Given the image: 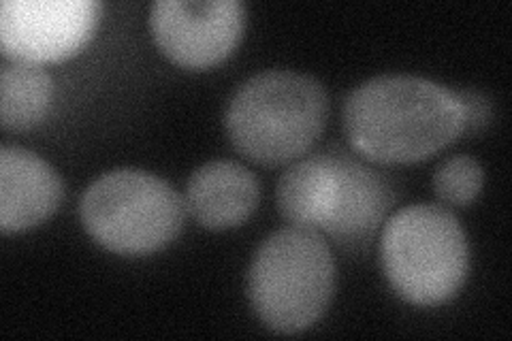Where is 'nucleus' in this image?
Returning <instances> with one entry per match:
<instances>
[{
  "mask_svg": "<svg viewBox=\"0 0 512 341\" xmlns=\"http://www.w3.org/2000/svg\"><path fill=\"white\" fill-rule=\"evenodd\" d=\"M344 131L361 156L406 165L434 156L466 133L459 92L416 75H380L350 92Z\"/></svg>",
  "mask_w": 512,
  "mask_h": 341,
  "instance_id": "1",
  "label": "nucleus"
},
{
  "mask_svg": "<svg viewBox=\"0 0 512 341\" xmlns=\"http://www.w3.org/2000/svg\"><path fill=\"white\" fill-rule=\"evenodd\" d=\"M395 201L384 175L346 152H318L286 169L278 184L282 216L344 246H363Z\"/></svg>",
  "mask_w": 512,
  "mask_h": 341,
  "instance_id": "2",
  "label": "nucleus"
},
{
  "mask_svg": "<svg viewBox=\"0 0 512 341\" xmlns=\"http://www.w3.org/2000/svg\"><path fill=\"white\" fill-rule=\"evenodd\" d=\"M327 116L329 101L320 81L295 71H265L235 90L224 122L239 154L278 167L310 150Z\"/></svg>",
  "mask_w": 512,
  "mask_h": 341,
  "instance_id": "3",
  "label": "nucleus"
},
{
  "mask_svg": "<svg viewBox=\"0 0 512 341\" xmlns=\"http://www.w3.org/2000/svg\"><path fill=\"white\" fill-rule=\"evenodd\" d=\"M335 288V263L320 233L303 226L269 235L248 271V297L269 329L299 333L323 316Z\"/></svg>",
  "mask_w": 512,
  "mask_h": 341,
  "instance_id": "4",
  "label": "nucleus"
},
{
  "mask_svg": "<svg viewBox=\"0 0 512 341\" xmlns=\"http://www.w3.org/2000/svg\"><path fill=\"white\" fill-rule=\"evenodd\" d=\"M382 267L399 297L440 305L461 290L470 269L468 239L459 220L440 205H410L384 224Z\"/></svg>",
  "mask_w": 512,
  "mask_h": 341,
  "instance_id": "5",
  "label": "nucleus"
},
{
  "mask_svg": "<svg viewBox=\"0 0 512 341\" xmlns=\"http://www.w3.org/2000/svg\"><path fill=\"white\" fill-rule=\"evenodd\" d=\"M186 203L160 177L116 169L94 180L79 203L84 229L116 254H150L180 235Z\"/></svg>",
  "mask_w": 512,
  "mask_h": 341,
  "instance_id": "6",
  "label": "nucleus"
},
{
  "mask_svg": "<svg viewBox=\"0 0 512 341\" xmlns=\"http://www.w3.org/2000/svg\"><path fill=\"white\" fill-rule=\"evenodd\" d=\"M94 0H5L0 47L13 62H58L75 56L99 26Z\"/></svg>",
  "mask_w": 512,
  "mask_h": 341,
  "instance_id": "7",
  "label": "nucleus"
},
{
  "mask_svg": "<svg viewBox=\"0 0 512 341\" xmlns=\"http://www.w3.org/2000/svg\"><path fill=\"white\" fill-rule=\"evenodd\" d=\"M246 7L239 0H156L152 37L186 69H207L227 58L242 39Z\"/></svg>",
  "mask_w": 512,
  "mask_h": 341,
  "instance_id": "8",
  "label": "nucleus"
},
{
  "mask_svg": "<svg viewBox=\"0 0 512 341\" xmlns=\"http://www.w3.org/2000/svg\"><path fill=\"white\" fill-rule=\"evenodd\" d=\"M62 182L58 173L24 148H0V229L26 231L58 209Z\"/></svg>",
  "mask_w": 512,
  "mask_h": 341,
  "instance_id": "9",
  "label": "nucleus"
},
{
  "mask_svg": "<svg viewBox=\"0 0 512 341\" xmlns=\"http://www.w3.org/2000/svg\"><path fill=\"white\" fill-rule=\"evenodd\" d=\"M256 175L233 160H212L190 175L186 207L207 229H231L250 218L259 205Z\"/></svg>",
  "mask_w": 512,
  "mask_h": 341,
  "instance_id": "10",
  "label": "nucleus"
},
{
  "mask_svg": "<svg viewBox=\"0 0 512 341\" xmlns=\"http://www.w3.org/2000/svg\"><path fill=\"white\" fill-rule=\"evenodd\" d=\"M54 84L39 64L9 62L0 71V122L7 131H26L50 109Z\"/></svg>",
  "mask_w": 512,
  "mask_h": 341,
  "instance_id": "11",
  "label": "nucleus"
},
{
  "mask_svg": "<svg viewBox=\"0 0 512 341\" xmlns=\"http://www.w3.org/2000/svg\"><path fill=\"white\" fill-rule=\"evenodd\" d=\"M483 188V167L472 156H453L444 160L434 175V190L442 203L466 207Z\"/></svg>",
  "mask_w": 512,
  "mask_h": 341,
  "instance_id": "12",
  "label": "nucleus"
},
{
  "mask_svg": "<svg viewBox=\"0 0 512 341\" xmlns=\"http://www.w3.org/2000/svg\"><path fill=\"white\" fill-rule=\"evenodd\" d=\"M459 96L466 107V131H478L489 122V103L476 92H459Z\"/></svg>",
  "mask_w": 512,
  "mask_h": 341,
  "instance_id": "13",
  "label": "nucleus"
}]
</instances>
